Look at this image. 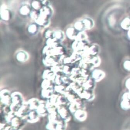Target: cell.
I'll list each match as a JSON object with an SVG mask.
<instances>
[{
	"label": "cell",
	"instance_id": "1",
	"mask_svg": "<svg viewBox=\"0 0 130 130\" xmlns=\"http://www.w3.org/2000/svg\"><path fill=\"white\" fill-rule=\"evenodd\" d=\"M12 104L10 106V110L16 113L22 106L24 102H23L21 95L18 93H14L11 95Z\"/></svg>",
	"mask_w": 130,
	"mask_h": 130
},
{
	"label": "cell",
	"instance_id": "25",
	"mask_svg": "<svg viewBox=\"0 0 130 130\" xmlns=\"http://www.w3.org/2000/svg\"><path fill=\"white\" fill-rule=\"evenodd\" d=\"M91 63L93 67H98L101 63V59L98 56H94L91 59Z\"/></svg>",
	"mask_w": 130,
	"mask_h": 130
},
{
	"label": "cell",
	"instance_id": "14",
	"mask_svg": "<svg viewBox=\"0 0 130 130\" xmlns=\"http://www.w3.org/2000/svg\"><path fill=\"white\" fill-rule=\"evenodd\" d=\"M48 122L57 123L62 119L57 111H56L48 114Z\"/></svg>",
	"mask_w": 130,
	"mask_h": 130
},
{
	"label": "cell",
	"instance_id": "21",
	"mask_svg": "<svg viewBox=\"0 0 130 130\" xmlns=\"http://www.w3.org/2000/svg\"><path fill=\"white\" fill-rule=\"evenodd\" d=\"M66 35L69 38L75 39L76 36L75 35V29L73 28H69L66 31Z\"/></svg>",
	"mask_w": 130,
	"mask_h": 130
},
{
	"label": "cell",
	"instance_id": "20",
	"mask_svg": "<svg viewBox=\"0 0 130 130\" xmlns=\"http://www.w3.org/2000/svg\"><path fill=\"white\" fill-rule=\"evenodd\" d=\"M30 7L27 5H23L19 9V12L21 14L23 15H27L30 13Z\"/></svg>",
	"mask_w": 130,
	"mask_h": 130
},
{
	"label": "cell",
	"instance_id": "22",
	"mask_svg": "<svg viewBox=\"0 0 130 130\" xmlns=\"http://www.w3.org/2000/svg\"><path fill=\"white\" fill-rule=\"evenodd\" d=\"M16 116V115L15 113L12 111H10L9 113H7L6 115H5V118L6 121L7 123L10 124L12 119Z\"/></svg>",
	"mask_w": 130,
	"mask_h": 130
},
{
	"label": "cell",
	"instance_id": "10",
	"mask_svg": "<svg viewBox=\"0 0 130 130\" xmlns=\"http://www.w3.org/2000/svg\"><path fill=\"white\" fill-rule=\"evenodd\" d=\"M121 107L124 110H128L130 109V100L128 97L127 93H124L122 96Z\"/></svg>",
	"mask_w": 130,
	"mask_h": 130
},
{
	"label": "cell",
	"instance_id": "7",
	"mask_svg": "<svg viewBox=\"0 0 130 130\" xmlns=\"http://www.w3.org/2000/svg\"><path fill=\"white\" fill-rule=\"evenodd\" d=\"M25 121L22 118L16 116L12 119L10 124L16 130H19L24 125V121Z\"/></svg>",
	"mask_w": 130,
	"mask_h": 130
},
{
	"label": "cell",
	"instance_id": "11",
	"mask_svg": "<svg viewBox=\"0 0 130 130\" xmlns=\"http://www.w3.org/2000/svg\"><path fill=\"white\" fill-rule=\"evenodd\" d=\"M105 76V73L103 71L100 70H95L92 74V76L94 80L96 82L101 81Z\"/></svg>",
	"mask_w": 130,
	"mask_h": 130
},
{
	"label": "cell",
	"instance_id": "29",
	"mask_svg": "<svg viewBox=\"0 0 130 130\" xmlns=\"http://www.w3.org/2000/svg\"><path fill=\"white\" fill-rule=\"evenodd\" d=\"M87 38V36L85 32H80L79 34L76 36L75 39L76 41H82L86 39Z\"/></svg>",
	"mask_w": 130,
	"mask_h": 130
},
{
	"label": "cell",
	"instance_id": "37",
	"mask_svg": "<svg viewBox=\"0 0 130 130\" xmlns=\"http://www.w3.org/2000/svg\"><path fill=\"white\" fill-rule=\"evenodd\" d=\"M125 86L128 90H130V78L127 80L125 82Z\"/></svg>",
	"mask_w": 130,
	"mask_h": 130
},
{
	"label": "cell",
	"instance_id": "32",
	"mask_svg": "<svg viewBox=\"0 0 130 130\" xmlns=\"http://www.w3.org/2000/svg\"><path fill=\"white\" fill-rule=\"evenodd\" d=\"M96 46H92L90 48L88 49V52L89 54L91 55H95L97 54V52H98V48L96 47Z\"/></svg>",
	"mask_w": 130,
	"mask_h": 130
},
{
	"label": "cell",
	"instance_id": "8",
	"mask_svg": "<svg viewBox=\"0 0 130 130\" xmlns=\"http://www.w3.org/2000/svg\"><path fill=\"white\" fill-rule=\"evenodd\" d=\"M46 103L44 101H40L39 105L36 110L40 116H46L48 115V113L46 107Z\"/></svg>",
	"mask_w": 130,
	"mask_h": 130
},
{
	"label": "cell",
	"instance_id": "26",
	"mask_svg": "<svg viewBox=\"0 0 130 130\" xmlns=\"http://www.w3.org/2000/svg\"><path fill=\"white\" fill-rule=\"evenodd\" d=\"M121 26L124 29H130V20L128 18H125L121 23Z\"/></svg>",
	"mask_w": 130,
	"mask_h": 130
},
{
	"label": "cell",
	"instance_id": "27",
	"mask_svg": "<svg viewBox=\"0 0 130 130\" xmlns=\"http://www.w3.org/2000/svg\"><path fill=\"white\" fill-rule=\"evenodd\" d=\"M52 90L44 89L42 92V95L44 98H50L52 95Z\"/></svg>",
	"mask_w": 130,
	"mask_h": 130
},
{
	"label": "cell",
	"instance_id": "6",
	"mask_svg": "<svg viewBox=\"0 0 130 130\" xmlns=\"http://www.w3.org/2000/svg\"><path fill=\"white\" fill-rule=\"evenodd\" d=\"M1 102L5 105L10 106L12 104V99L10 96L9 92L6 90H4L1 93Z\"/></svg>",
	"mask_w": 130,
	"mask_h": 130
},
{
	"label": "cell",
	"instance_id": "2",
	"mask_svg": "<svg viewBox=\"0 0 130 130\" xmlns=\"http://www.w3.org/2000/svg\"><path fill=\"white\" fill-rule=\"evenodd\" d=\"M84 106L82 102L79 99H75L74 101L71 102L69 109L71 113L74 114L79 110H84Z\"/></svg>",
	"mask_w": 130,
	"mask_h": 130
},
{
	"label": "cell",
	"instance_id": "13",
	"mask_svg": "<svg viewBox=\"0 0 130 130\" xmlns=\"http://www.w3.org/2000/svg\"><path fill=\"white\" fill-rule=\"evenodd\" d=\"M31 110H36L39 105L40 101L35 98L30 99L28 101Z\"/></svg>",
	"mask_w": 130,
	"mask_h": 130
},
{
	"label": "cell",
	"instance_id": "38",
	"mask_svg": "<svg viewBox=\"0 0 130 130\" xmlns=\"http://www.w3.org/2000/svg\"><path fill=\"white\" fill-rule=\"evenodd\" d=\"M42 3V4L43 5H44V6H49V5L50 4V3L47 0L43 1Z\"/></svg>",
	"mask_w": 130,
	"mask_h": 130
},
{
	"label": "cell",
	"instance_id": "9",
	"mask_svg": "<svg viewBox=\"0 0 130 130\" xmlns=\"http://www.w3.org/2000/svg\"><path fill=\"white\" fill-rule=\"evenodd\" d=\"M75 119L80 122H83L86 121L87 118V113L84 110H79L74 114Z\"/></svg>",
	"mask_w": 130,
	"mask_h": 130
},
{
	"label": "cell",
	"instance_id": "12",
	"mask_svg": "<svg viewBox=\"0 0 130 130\" xmlns=\"http://www.w3.org/2000/svg\"><path fill=\"white\" fill-rule=\"evenodd\" d=\"M9 12L7 9L6 5H3L1 8V17L4 21H8L9 19Z\"/></svg>",
	"mask_w": 130,
	"mask_h": 130
},
{
	"label": "cell",
	"instance_id": "18",
	"mask_svg": "<svg viewBox=\"0 0 130 130\" xmlns=\"http://www.w3.org/2000/svg\"><path fill=\"white\" fill-rule=\"evenodd\" d=\"M84 28L86 29H90L92 28L94 25L93 21L89 18L84 19L83 21Z\"/></svg>",
	"mask_w": 130,
	"mask_h": 130
},
{
	"label": "cell",
	"instance_id": "16",
	"mask_svg": "<svg viewBox=\"0 0 130 130\" xmlns=\"http://www.w3.org/2000/svg\"><path fill=\"white\" fill-rule=\"evenodd\" d=\"M16 58L19 61L24 62L28 59V55L25 52L21 51L17 53Z\"/></svg>",
	"mask_w": 130,
	"mask_h": 130
},
{
	"label": "cell",
	"instance_id": "24",
	"mask_svg": "<svg viewBox=\"0 0 130 130\" xmlns=\"http://www.w3.org/2000/svg\"><path fill=\"white\" fill-rule=\"evenodd\" d=\"M53 37L56 39L62 41L64 38V34L63 32L60 31H57L53 33Z\"/></svg>",
	"mask_w": 130,
	"mask_h": 130
},
{
	"label": "cell",
	"instance_id": "31",
	"mask_svg": "<svg viewBox=\"0 0 130 130\" xmlns=\"http://www.w3.org/2000/svg\"><path fill=\"white\" fill-rule=\"evenodd\" d=\"M57 123L48 122L46 125V128L48 130H55L57 126Z\"/></svg>",
	"mask_w": 130,
	"mask_h": 130
},
{
	"label": "cell",
	"instance_id": "36",
	"mask_svg": "<svg viewBox=\"0 0 130 130\" xmlns=\"http://www.w3.org/2000/svg\"><path fill=\"white\" fill-rule=\"evenodd\" d=\"M37 12L36 11H35V10H31V11L30 12V16L31 18L33 19H35V20H36L37 19V18H38L39 15H38Z\"/></svg>",
	"mask_w": 130,
	"mask_h": 130
},
{
	"label": "cell",
	"instance_id": "35",
	"mask_svg": "<svg viewBox=\"0 0 130 130\" xmlns=\"http://www.w3.org/2000/svg\"><path fill=\"white\" fill-rule=\"evenodd\" d=\"M124 67L127 71H130V60H127L124 62Z\"/></svg>",
	"mask_w": 130,
	"mask_h": 130
},
{
	"label": "cell",
	"instance_id": "33",
	"mask_svg": "<svg viewBox=\"0 0 130 130\" xmlns=\"http://www.w3.org/2000/svg\"><path fill=\"white\" fill-rule=\"evenodd\" d=\"M32 7L35 10H38L41 9V3L38 1H34L31 3Z\"/></svg>",
	"mask_w": 130,
	"mask_h": 130
},
{
	"label": "cell",
	"instance_id": "17",
	"mask_svg": "<svg viewBox=\"0 0 130 130\" xmlns=\"http://www.w3.org/2000/svg\"><path fill=\"white\" fill-rule=\"evenodd\" d=\"M46 107L48 112V114L51 113L53 112L57 111V107L56 106L52 104L50 101H48L46 103Z\"/></svg>",
	"mask_w": 130,
	"mask_h": 130
},
{
	"label": "cell",
	"instance_id": "30",
	"mask_svg": "<svg viewBox=\"0 0 130 130\" xmlns=\"http://www.w3.org/2000/svg\"><path fill=\"white\" fill-rule=\"evenodd\" d=\"M38 30V26L35 24H32L28 27V31L31 34H35Z\"/></svg>",
	"mask_w": 130,
	"mask_h": 130
},
{
	"label": "cell",
	"instance_id": "19",
	"mask_svg": "<svg viewBox=\"0 0 130 130\" xmlns=\"http://www.w3.org/2000/svg\"><path fill=\"white\" fill-rule=\"evenodd\" d=\"M67 126V122L62 119H61L57 123V126L55 130H66Z\"/></svg>",
	"mask_w": 130,
	"mask_h": 130
},
{
	"label": "cell",
	"instance_id": "39",
	"mask_svg": "<svg viewBox=\"0 0 130 130\" xmlns=\"http://www.w3.org/2000/svg\"><path fill=\"white\" fill-rule=\"evenodd\" d=\"M128 37L129 38V39H130V29H129L128 32Z\"/></svg>",
	"mask_w": 130,
	"mask_h": 130
},
{
	"label": "cell",
	"instance_id": "15",
	"mask_svg": "<svg viewBox=\"0 0 130 130\" xmlns=\"http://www.w3.org/2000/svg\"><path fill=\"white\" fill-rule=\"evenodd\" d=\"M40 13L50 18L53 14V10L49 6H44L40 9Z\"/></svg>",
	"mask_w": 130,
	"mask_h": 130
},
{
	"label": "cell",
	"instance_id": "5",
	"mask_svg": "<svg viewBox=\"0 0 130 130\" xmlns=\"http://www.w3.org/2000/svg\"><path fill=\"white\" fill-rule=\"evenodd\" d=\"M40 117L36 110H31L24 120L27 122L33 124L36 123L39 121Z\"/></svg>",
	"mask_w": 130,
	"mask_h": 130
},
{
	"label": "cell",
	"instance_id": "3",
	"mask_svg": "<svg viewBox=\"0 0 130 130\" xmlns=\"http://www.w3.org/2000/svg\"><path fill=\"white\" fill-rule=\"evenodd\" d=\"M57 111L61 119L67 122L70 121L71 119V116L69 112L65 106L63 105L59 106L57 107Z\"/></svg>",
	"mask_w": 130,
	"mask_h": 130
},
{
	"label": "cell",
	"instance_id": "28",
	"mask_svg": "<svg viewBox=\"0 0 130 130\" xmlns=\"http://www.w3.org/2000/svg\"><path fill=\"white\" fill-rule=\"evenodd\" d=\"M74 27L76 29L81 31H83L85 29L83 21H78L76 22L74 24Z\"/></svg>",
	"mask_w": 130,
	"mask_h": 130
},
{
	"label": "cell",
	"instance_id": "34",
	"mask_svg": "<svg viewBox=\"0 0 130 130\" xmlns=\"http://www.w3.org/2000/svg\"><path fill=\"white\" fill-rule=\"evenodd\" d=\"M50 81L48 80H45L42 83V87L44 89H47L50 87Z\"/></svg>",
	"mask_w": 130,
	"mask_h": 130
},
{
	"label": "cell",
	"instance_id": "4",
	"mask_svg": "<svg viewBox=\"0 0 130 130\" xmlns=\"http://www.w3.org/2000/svg\"><path fill=\"white\" fill-rule=\"evenodd\" d=\"M30 107L28 102H24L23 104L19 109L15 113L16 115L24 120L25 117L30 112Z\"/></svg>",
	"mask_w": 130,
	"mask_h": 130
},
{
	"label": "cell",
	"instance_id": "23",
	"mask_svg": "<svg viewBox=\"0 0 130 130\" xmlns=\"http://www.w3.org/2000/svg\"><path fill=\"white\" fill-rule=\"evenodd\" d=\"M43 77L46 79H49L50 80H53L54 79V76L53 73L51 72V71L47 70L45 71L43 74Z\"/></svg>",
	"mask_w": 130,
	"mask_h": 130
}]
</instances>
